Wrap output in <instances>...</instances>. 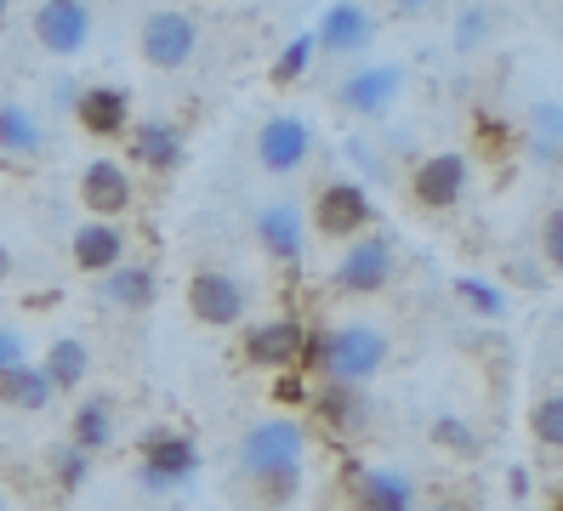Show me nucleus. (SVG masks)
Returning <instances> with one entry per match:
<instances>
[{"mask_svg":"<svg viewBox=\"0 0 563 511\" xmlns=\"http://www.w3.org/2000/svg\"><path fill=\"white\" fill-rule=\"evenodd\" d=\"M302 455H308V432L290 415H268L240 437V477L262 506H285L302 484Z\"/></svg>","mask_w":563,"mask_h":511,"instance_id":"f257e3e1","label":"nucleus"},{"mask_svg":"<svg viewBox=\"0 0 563 511\" xmlns=\"http://www.w3.org/2000/svg\"><path fill=\"white\" fill-rule=\"evenodd\" d=\"M387 335L376 324H336L324 335H308V369H319L336 387H371L387 369Z\"/></svg>","mask_w":563,"mask_h":511,"instance_id":"f03ea898","label":"nucleus"},{"mask_svg":"<svg viewBox=\"0 0 563 511\" xmlns=\"http://www.w3.org/2000/svg\"><path fill=\"white\" fill-rule=\"evenodd\" d=\"M393 273H399V251H393V238L358 233V238H347L336 273H330V290H336V296H382L393 285Z\"/></svg>","mask_w":563,"mask_h":511,"instance_id":"7ed1b4c3","label":"nucleus"},{"mask_svg":"<svg viewBox=\"0 0 563 511\" xmlns=\"http://www.w3.org/2000/svg\"><path fill=\"white\" fill-rule=\"evenodd\" d=\"M200 471V449H194V437L183 432H148L143 449H137V477L159 495V489H183L188 477Z\"/></svg>","mask_w":563,"mask_h":511,"instance_id":"20e7f679","label":"nucleus"},{"mask_svg":"<svg viewBox=\"0 0 563 511\" xmlns=\"http://www.w3.org/2000/svg\"><path fill=\"white\" fill-rule=\"evenodd\" d=\"M245 307H251V296H245V285H240L228 267H200V273L188 279V313L200 319V324H211V330L240 324Z\"/></svg>","mask_w":563,"mask_h":511,"instance_id":"39448f33","label":"nucleus"},{"mask_svg":"<svg viewBox=\"0 0 563 511\" xmlns=\"http://www.w3.org/2000/svg\"><path fill=\"white\" fill-rule=\"evenodd\" d=\"M308 324L302 319H268L245 330V364L256 369H308Z\"/></svg>","mask_w":563,"mask_h":511,"instance_id":"423d86ee","label":"nucleus"},{"mask_svg":"<svg viewBox=\"0 0 563 511\" xmlns=\"http://www.w3.org/2000/svg\"><path fill=\"white\" fill-rule=\"evenodd\" d=\"M308 159H313V131H308V120H296V114L262 120V131H256V165L268 170V177H296Z\"/></svg>","mask_w":563,"mask_h":511,"instance_id":"0eeeda50","label":"nucleus"},{"mask_svg":"<svg viewBox=\"0 0 563 511\" xmlns=\"http://www.w3.org/2000/svg\"><path fill=\"white\" fill-rule=\"evenodd\" d=\"M467 182H473V165H467V154H427L416 170H410V193H416V204L421 211H455L461 204V193H467Z\"/></svg>","mask_w":563,"mask_h":511,"instance_id":"6e6552de","label":"nucleus"},{"mask_svg":"<svg viewBox=\"0 0 563 511\" xmlns=\"http://www.w3.org/2000/svg\"><path fill=\"white\" fill-rule=\"evenodd\" d=\"M194 52H200V23H194L188 12H177V7H165V12H154L148 23H143V57H148V68H188L194 63Z\"/></svg>","mask_w":563,"mask_h":511,"instance_id":"1a4fd4ad","label":"nucleus"},{"mask_svg":"<svg viewBox=\"0 0 563 511\" xmlns=\"http://www.w3.org/2000/svg\"><path fill=\"white\" fill-rule=\"evenodd\" d=\"M371 193H364L358 182H347V177H336V182H324L319 188V199H313V227L324 233V238H358L364 227H371Z\"/></svg>","mask_w":563,"mask_h":511,"instance_id":"9d476101","label":"nucleus"},{"mask_svg":"<svg viewBox=\"0 0 563 511\" xmlns=\"http://www.w3.org/2000/svg\"><path fill=\"white\" fill-rule=\"evenodd\" d=\"M399 86H405L399 63H371L336 86V109H347L353 120H382L393 109V97H399Z\"/></svg>","mask_w":563,"mask_h":511,"instance_id":"9b49d317","label":"nucleus"},{"mask_svg":"<svg viewBox=\"0 0 563 511\" xmlns=\"http://www.w3.org/2000/svg\"><path fill=\"white\" fill-rule=\"evenodd\" d=\"M251 227H256V245L268 251L279 267L296 273V267L308 262V222H302V211H296V204H285V199H279V204H262Z\"/></svg>","mask_w":563,"mask_h":511,"instance_id":"f8f14e48","label":"nucleus"},{"mask_svg":"<svg viewBox=\"0 0 563 511\" xmlns=\"http://www.w3.org/2000/svg\"><path fill=\"white\" fill-rule=\"evenodd\" d=\"M35 41L52 57H75L91 41V7L86 0H41L35 7Z\"/></svg>","mask_w":563,"mask_h":511,"instance_id":"ddd939ff","label":"nucleus"},{"mask_svg":"<svg viewBox=\"0 0 563 511\" xmlns=\"http://www.w3.org/2000/svg\"><path fill=\"white\" fill-rule=\"evenodd\" d=\"M80 204L97 216V222H114L131 211V177H125V165L114 159H91L80 170Z\"/></svg>","mask_w":563,"mask_h":511,"instance_id":"4468645a","label":"nucleus"},{"mask_svg":"<svg viewBox=\"0 0 563 511\" xmlns=\"http://www.w3.org/2000/svg\"><path fill=\"white\" fill-rule=\"evenodd\" d=\"M371 34H376L371 7H358V0H330L319 29H313V46H324V52H364Z\"/></svg>","mask_w":563,"mask_h":511,"instance_id":"2eb2a0df","label":"nucleus"},{"mask_svg":"<svg viewBox=\"0 0 563 511\" xmlns=\"http://www.w3.org/2000/svg\"><path fill=\"white\" fill-rule=\"evenodd\" d=\"M347 495H353L358 511H416V506H421L410 477H405V471H382V466L353 471V477H347Z\"/></svg>","mask_w":563,"mask_h":511,"instance_id":"dca6fc26","label":"nucleus"},{"mask_svg":"<svg viewBox=\"0 0 563 511\" xmlns=\"http://www.w3.org/2000/svg\"><path fill=\"white\" fill-rule=\"evenodd\" d=\"M75 120L86 136H125L131 131V97L120 86H86L75 97Z\"/></svg>","mask_w":563,"mask_h":511,"instance_id":"f3484780","label":"nucleus"},{"mask_svg":"<svg viewBox=\"0 0 563 511\" xmlns=\"http://www.w3.org/2000/svg\"><path fill=\"white\" fill-rule=\"evenodd\" d=\"M69 251H75V267L91 273V279H103L109 267L125 262V233L114 222H80L75 238H69Z\"/></svg>","mask_w":563,"mask_h":511,"instance_id":"a211bd4d","label":"nucleus"},{"mask_svg":"<svg viewBox=\"0 0 563 511\" xmlns=\"http://www.w3.org/2000/svg\"><path fill=\"white\" fill-rule=\"evenodd\" d=\"M308 403L319 409V421L336 432V437H353L364 421H371V398H364V387H336V381H324L319 392H308Z\"/></svg>","mask_w":563,"mask_h":511,"instance_id":"6ab92c4d","label":"nucleus"},{"mask_svg":"<svg viewBox=\"0 0 563 511\" xmlns=\"http://www.w3.org/2000/svg\"><path fill=\"white\" fill-rule=\"evenodd\" d=\"M131 154H137V165L148 170H177L183 165V131L172 120H143V125H131Z\"/></svg>","mask_w":563,"mask_h":511,"instance_id":"aec40b11","label":"nucleus"},{"mask_svg":"<svg viewBox=\"0 0 563 511\" xmlns=\"http://www.w3.org/2000/svg\"><path fill=\"white\" fill-rule=\"evenodd\" d=\"M154 267H137V262H120L103 273V301H114L120 313H143V307H154Z\"/></svg>","mask_w":563,"mask_h":511,"instance_id":"412c9836","label":"nucleus"},{"mask_svg":"<svg viewBox=\"0 0 563 511\" xmlns=\"http://www.w3.org/2000/svg\"><path fill=\"white\" fill-rule=\"evenodd\" d=\"M46 148L41 120L23 109V102H0V154L7 159H35Z\"/></svg>","mask_w":563,"mask_h":511,"instance_id":"4be33fe9","label":"nucleus"},{"mask_svg":"<svg viewBox=\"0 0 563 511\" xmlns=\"http://www.w3.org/2000/svg\"><path fill=\"white\" fill-rule=\"evenodd\" d=\"M35 369L46 375V387H52V392H75V387L86 381L91 358H86V347H80L75 335H63V341H52V347H46V358H41Z\"/></svg>","mask_w":563,"mask_h":511,"instance_id":"5701e85b","label":"nucleus"},{"mask_svg":"<svg viewBox=\"0 0 563 511\" xmlns=\"http://www.w3.org/2000/svg\"><path fill=\"white\" fill-rule=\"evenodd\" d=\"M0 403H7V409H29V415H35V409H46V403H52L46 375H41L35 364L7 369V375H0Z\"/></svg>","mask_w":563,"mask_h":511,"instance_id":"b1692460","label":"nucleus"},{"mask_svg":"<svg viewBox=\"0 0 563 511\" xmlns=\"http://www.w3.org/2000/svg\"><path fill=\"white\" fill-rule=\"evenodd\" d=\"M109 432H114V415H109V398H86L75 409V426H69V443L80 455H97L109 449Z\"/></svg>","mask_w":563,"mask_h":511,"instance_id":"393cba45","label":"nucleus"},{"mask_svg":"<svg viewBox=\"0 0 563 511\" xmlns=\"http://www.w3.org/2000/svg\"><path fill=\"white\" fill-rule=\"evenodd\" d=\"M558 131H563L558 102H536V109H529V154H536L541 165L558 159Z\"/></svg>","mask_w":563,"mask_h":511,"instance_id":"a878e982","label":"nucleus"},{"mask_svg":"<svg viewBox=\"0 0 563 511\" xmlns=\"http://www.w3.org/2000/svg\"><path fill=\"white\" fill-rule=\"evenodd\" d=\"M455 296L467 301L478 319H501V313H507V296L495 290L489 279H478V273H461V279H455Z\"/></svg>","mask_w":563,"mask_h":511,"instance_id":"bb28decb","label":"nucleus"},{"mask_svg":"<svg viewBox=\"0 0 563 511\" xmlns=\"http://www.w3.org/2000/svg\"><path fill=\"white\" fill-rule=\"evenodd\" d=\"M308 57H313V34H296V41L274 57V86H290L308 75Z\"/></svg>","mask_w":563,"mask_h":511,"instance_id":"cd10ccee","label":"nucleus"},{"mask_svg":"<svg viewBox=\"0 0 563 511\" xmlns=\"http://www.w3.org/2000/svg\"><path fill=\"white\" fill-rule=\"evenodd\" d=\"M536 437L547 443V449H558V443H563V398L558 392H547L536 403Z\"/></svg>","mask_w":563,"mask_h":511,"instance_id":"c85d7f7f","label":"nucleus"},{"mask_svg":"<svg viewBox=\"0 0 563 511\" xmlns=\"http://www.w3.org/2000/svg\"><path fill=\"white\" fill-rule=\"evenodd\" d=\"M433 443H444L450 455H478V432H473V426H461L455 415L433 421Z\"/></svg>","mask_w":563,"mask_h":511,"instance_id":"c756f323","label":"nucleus"},{"mask_svg":"<svg viewBox=\"0 0 563 511\" xmlns=\"http://www.w3.org/2000/svg\"><path fill=\"white\" fill-rule=\"evenodd\" d=\"M484 34H489V12H484V7H467V12L455 18V52L484 46Z\"/></svg>","mask_w":563,"mask_h":511,"instance_id":"7c9ffc66","label":"nucleus"},{"mask_svg":"<svg viewBox=\"0 0 563 511\" xmlns=\"http://www.w3.org/2000/svg\"><path fill=\"white\" fill-rule=\"evenodd\" d=\"M57 484H63V495H69V489H80L86 484V471H91V455H80L75 449V443H69V449H57Z\"/></svg>","mask_w":563,"mask_h":511,"instance_id":"2f4dec72","label":"nucleus"},{"mask_svg":"<svg viewBox=\"0 0 563 511\" xmlns=\"http://www.w3.org/2000/svg\"><path fill=\"white\" fill-rule=\"evenodd\" d=\"M274 403H308V381H302V369H279V381H274Z\"/></svg>","mask_w":563,"mask_h":511,"instance_id":"473e14b6","label":"nucleus"},{"mask_svg":"<svg viewBox=\"0 0 563 511\" xmlns=\"http://www.w3.org/2000/svg\"><path fill=\"white\" fill-rule=\"evenodd\" d=\"M18 364H29L23 335H18V330H0V375H7V369H18Z\"/></svg>","mask_w":563,"mask_h":511,"instance_id":"72a5a7b5","label":"nucleus"},{"mask_svg":"<svg viewBox=\"0 0 563 511\" xmlns=\"http://www.w3.org/2000/svg\"><path fill=\"white\" fill-rule=\"evenodd\" d=\"M547 262H563V216H547Z\"/></svg>","mask_w":563,"mask_h":511,"instance_id":"f704fd0d","label":"nucleus"},{"mask_svg":"<svg viewBox=\"0 0 563 511\" xmlns=\"http://www.w3.org/2000/svg\"><path fill=\"white\" fill-rule=\"evenodd\" d=\"M507 489H512V500H529V489H536V477H529L523 466H512V471H507Z\"/></svg>","mask_w":563,"mask_h":511,"instance_id":"c9c22d12","label":"nucleus"},{"mask_svg":"<svg viewBox=\"0 0 563 511\" xmlns=\"http://www.w3.org/2000/svg\"><path fill=\"white\" fill-rule=\"evenodd\" d=\"M416 511H467V506H461V500H450V495H444V500H427V506H416Z\"/></svg>","mask_w":563,"mask_h":511,"instance_id":"e433bc0d","label":"nucleus"},{"mask_svg":"<svg viewBox=\"0 0 563 511\" xmlns=\"http://www.w3.org/2000/svg\"><path fill=\"white\" fill-rule=\"evenodd\" d=\"M7 279H12V251L0 245V285H7Z\"/></svg>","mask_w":563,"mask_h":511,"instance_id":"4c0bfd02","label":"nucleus"},{"mask_svg":"<svg viewBox=\"0 0 563 511\" xmlns=\"http://www.w3.org/2000/svg\"><path fill=\"white\" fill-rule=\"evenodd\" d=\"M393 7H399V12H421V7H427V0H393Z\"/></svg>","mask_w":563,"mask_h":511,"instance_id":"58836bf2","label":"nucleus"},{"mask_svg":"<svg viewBox=\"0 0 563 511\" xmlns=\"http://www.w3.org/2000/svg\"><path fill=\"white\" fill-rule=\"evenodd\" d=\"M0 7H12V0H0Z\"/></svg>","mask_w":563,"mask_h":511,"instance_id":"ea45409f","label":"nucleus"}]
</instances>
